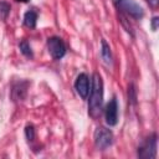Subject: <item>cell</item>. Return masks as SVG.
Returning <instances> with one entry per match:
<instances>
[{"label":"cell","mask_w":159,"mask_h":159,"mask_svg":"<svg viewBox=\"0 0 159 159\" xmlns=\"http://www.w3.org/2000/svg\"><path fill=\"white\" fill-rule=\"evenodd\" d=\"M157 134L153 133L138 147L137 155L140 159H154L157 157Z\"/></svg>","instance_id":"3957f363"},{"label":"cell","mask_w":159,"mask_h":159,"mask_svg":"<svg viewBox=\"0 0 159 159\" xmlns=\"http://www.w3.org/2000/svg\"><path fill=\"white\" fill-rule=\"evenodd\" d=\"M128 101L132 104L137 103V89H135V86L133 83H130L128 86Z\"/></svg>","instance_id":"5bb4252c"},{"label":"cell","mask_w":159,"mask_h":159,"mask_svg":"<svg viewBox=\"0 0 159 159\" xmlns=\"http://www.w3.org/2000/svg\"><path fill=\"white\" fill-rule=\"evenodd\" d=\"M75 89L82 99H86L89 93V80L86 73H80L75 81Z\"/></svg>","instance_id":"52a82bcc"},{"label":"cell","mask_w":159,"mask_h":159,"mask_svg":"<svg viewBox=\"0 0 159 159\" xmlns=\"http://www.w3.org/2000/svg\"><path fill=\"white\" fill-rule=\"evenodd\" d=\"M37 24V12L35 10H29L24 15V25L29 29H35Z\"/></svg>","instance_id":"30bf717a"},{"label":"cell","mask_w":159,"mask_h":159,"mask_svg":"<svg viewBox=\"0 0 159 159\" xmlns=\"http://www.w3.org/2000/svg\"><path fill=\"white\" fill-rule=\"evenodd\" d=\"M119 21H120L122 26L125 29V31H127L128 34H130L132 36H134V32H133L132 25H130V24H129V21L127 20V16H125L124 14H122V12H119Z\"/></svg>","instance_id":"4fadbf2b"},{"label":"cell","mask_w":159,"mask_h":159,"mask_svg":"<svg viewBox=\"0 0 159 159\" xmlns=\"http://www.w3.org/2000/svg\"><path fill=\"white\" fill-rule=\"evenodd\" d=\"M101 57L104 62L106 66H112L113 65V57H112V51L109 45L107 43L106 40L101 41Z\"/></svg>","instance_id":"9c48e42d"},{"label":"cell","mask_w":159,"mask_h":159,"mask_svg":"<svg viewBox=\"0 0 159 159\" xmlns=\"http://www.w3.org/2000/svg\"><path fill=\"white\" fill-rule=\"evenodd\" d=\"M93 139H94V145L98 149L104 150V149H107L108 147L112 145V143H113V133L108 128L98 127L94 130Z\"/></svg>","instance_id":"277c9868"},{"label":"cell","mask_w":159,"mask_h":159,"mask_svg":"<svg viewBox=\"0 0 159 159\" xmlns=\"http://www.w3.org/2000/svg\"><path fill=\"white\" fill-rule=\"evenodd\" d=\"M25 137H26L27 142H34L35 140L36 133H35V128H34L32 124H27L25 127Z\"/></svg>","instance_id":"9a60e30c"},{"label":"cell","mask_w":159,"mask_h":159,"mask_svg":"<svg viewBox=\"0 0 159 159\" xmlns=\"http://www.w3.org/2000/svg\"><path fill=\"white\" fill-rule=\"evenodd\" d=\"M158 25H159V17H158V16H154V17L152 19V30H153V31H157Z\"/></svg>","instance_id":"2e32d148"},{"label":"cell","mask_w":159,"mask_h":159,"mask_svg":"<svg viewBox=\"0 0 159 159\" xmlns=\"http://www.w3.org/2000/svg\"><path fill=\"white\" fill-rule=\"evenodd\" d=\"M114 5L119 12L130 16L134 20H140L144 16V10L134 0H114Z\"/></svg>","instance_id":"7a4b0ae2"},{"label":"cell","mask_w":159,"mask_h":159,"mask_svg":"<svg viewBox=\"0 0 159 159\" xmlns=\"http://www.w3.org/2000/svg\"><path fill=\"white\" fill-rule=\"evenodd\" d=\"M19 48H20L21 53H22L24 56H26L27 58H32V57H34L32 50H31V47H30V45H29V42H27L26 40H22V41L19 43Z\"/></svg>","instance_id":"8fae6325"},{"label":"cell","mask_w":159,"mask_h":159,"mask_svg":"<svg viewBox=\"0 0 159 159\" xmlns=\"http://www.w3.org/2000/svg\"><path fill=\"white\" fill-rule=\"evenodd\" d=\"M104 117H106V123L109 127H114L118 123V103L116 97H112V99L107 103L104 109Z\"/></svg>","instance_id":"8992f818"},{"label":"cell","mask_w":159,"mask_h":159,"mask_svg":"<svg viewBox=\"0 0 159 159\" xmlns=\"http://www.w3.org/2000/svg\"><path fill=\"white\" fill-rule=\"evenodd\" d=\"M91 94L88 99V114L97 119L102 114V106H103V81L98 72L92 75V83H91Z\"/></svg>","instance_id":"6da1fadb"},{"label":"cell","mask_w":159,"mask_h":159,"mask_svg":"<svg viewBox=\"0 0 159 159\" xmlns=\"http://www.w3.org/2000/svg\"><path fill=\"white\" fill-rule=\"evenodd\" d=\"M148 4H149V6L150 7H153V9H157L158 7V5H159V0H145Z\"/></svg>","instance_id":"e0dca14e"},{"label":"cell","mask_w":159,"mask_h":159,"mask_svg":"<svg viewBox=\"0 0 159 159\" xmlns=\"http://www.w3.org/2000/svg\"><path fill=\"white\" fill-rule=\"evenodd\" d=\"M16 1H21V2H27V1H30V0H16Z\"/></svg>","instance_id":"ac0fdd59"},{"label":"cell","mask_w":159,"mask_h":159,"mask_svg":"<svg viewBox=\"0 0 159 159\" xmlns=\"http://www.w3.org/2000/svg\"><path fill=\"white\" fill-rule=\"evenodd\" d=\"M30 86L29 81H19L16 83H14L12 88H11V98L15 102H20L24 101L27 93V88Z\"/></svg>","instance_id":"ba28073f"},{"label":"cell","mask_w":159,"mask_h":159,"mask_svg":"<svg viewBox=\"0 0 159 159\" xmlns=\"http://www.w3.org/2000/svg\"><path fill=\"white\" fill-rule=\"evenodd\" d=\"M47 50L53 60H61L66 55V45L63 40L58 36H52L47 39Z\"/></svg>","instance_id":"5b68a950"},{"label":"cell","mask_w":159,"mask_h":159,"mask_svg":"<svg viewBox=\"0 0 159 159\" xmlns=\"http://www.w3.org/2000/svg\"><path fill=\"white\" fill-rule=\"evenodd\" d=\"M10 10H11V6L7 1H0V20L5 21L10 14Z\"/></svg>","instance_id":"7c38bea8"}]
</instances>
